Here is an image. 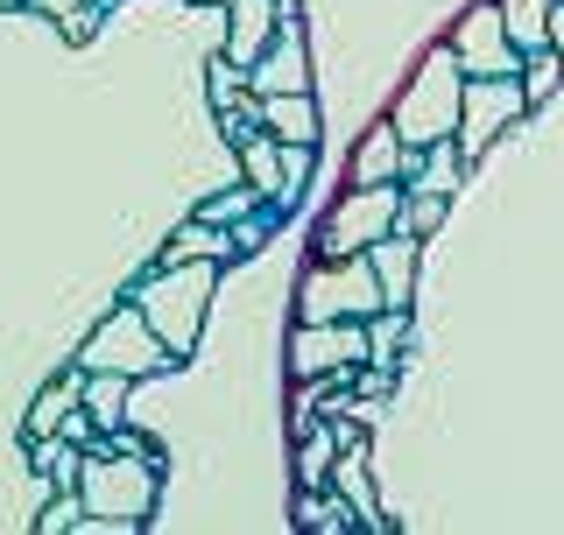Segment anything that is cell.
I'll list each match as a JSON object with an SVG mask.
<instances>
[{"label":"cell","mask_w":564,"mask_h":535,"mask_svg":"<svg viewBox=\"0 0 564 535\" xmlns=\"http://www.w3.org/2000/svg\"><path fill=\"white\" fill-rule=\"evenodd\" d=\"M304 43H296V35H282V50H275V57L269 64H261L254 57V92L261 99H269V92H304Z\"/></svg>","instance_id":"11"},{"label":"cell","mask_w":564,"mask_h":535,"mask_svg":"<svg viewBox=\"0 0 564 535\" xmlns=\"http://www.w3.org/2000/svg\"><path fill=\"white\" fill-rule=\"evenodd\" d=\"M269 29H275V8H269V0H240V8H234V43H226V64H254L261 43H269Z\"/></svg>","instance_id":"10"},{"label":"cell","mask_w":564,"mask_h":535,"mask_svg":"<svg viewBox=\"0 0 564 535\" xmlns=\"http://www.w3.org/2000/svg\"><path fill=\"white\" fill-rule=\"evenodd\" d=\"M205 296H212V268H184V261H170V275L155 282V290H141L134 310L149 317V331L163 338L170 352H184V346H191V331H198Z\"/></svg>","instance_id":"1"},{"label":"cell","mask_w":564,"mask_h":535,"mask_svg":"<svg viewBox=\"0 0 564 535\" xmlns=\"http://www.w3.org/2000/svg\"><path fill=\"white\" fill-rule=\"evenodd\" d=\"M261 128H269L275 141H290V149H304V141L317 134L311 92H269V99H261Z\"/></svg>","instance_id":"8"},{"label":"cell","mask_w":564,"mask_h":535,"mask_svg":"<svg viewBox=\"0 0 564 535\" xmlns=\"http://www.w3.org/2000/svg\"><path fill=\"white\" fill-rule=\"evenodd\" d=\"M375 268H381V275H388V296H395V303H402V275H410V240H395V247H381V254H375Z\"/></svg>","instance_id":"14"},{"label":"cell","mask_w":564,"mask_h":535,"mask_svg":"<svg viewBox=\"0 0 564 535\" xmlns=\"http://www.w3.org/2000/svg\"><path fill=\"white\" fill-rule=\"evenodd\" d=\"M395 170H402V134H395V120H381L352 149V184H395Z\"/></svg>","instance_id":"7"},{"label":"cell","mask_w":564,"mask_h":535,"mask_svg":"<svg viewBox=\"0 0 564 535\" xmlns=\"http://www.w3.org/2000/svg\"><path fill=\"white\" fill-rule=\"evenodd\" d=\"M240 170H247V184L254 190H282L290 176L282 170H304V149H290V155H275L269 141H254V134H240Z\"/></svg>","instance_id":"9"},{"label":"cell","mask_w":564,"mask_h":535,"mask_svg":"<svg viewBox=\"0 0 564 535\" xmlns=\"http://www.w3.org/2000/svg\"><path fill=\"white\" fill-rule=\"evenodd\" d=\"M501 29L516 50H543V29H551V0H501Z\"/></svg>","instance_id":"12"},{"label":"cell","mask_w":564,"mask_h":535,"mask_svg":"<svg viewBox=\"0 0 564 535\" xmlns=\"http://www.w3.org/2000/svg\"><path fill=\"white\" fill-rule=\"evenodd\" d=\"M70 395H78V381H57V387L43 395V408H35V437H43V430H57V423L70 416Z\"/></svg>","instance_id":"13"},{"label":"cell","mask_w":564,"mask_h":535,"mask_svg":"<svg viewBox=\"0 0 564 535\" xmlns=\"http://www.w3.org/2000/svg\"><path fill=\"white\" fill-rule=\"evenodd\" d=\"M163 360H170V346L149 331V317H141V310H113L99 325V338L85 346V367H93V373H120V381H128V373L163 367Z\"/></svg>","instance_id":"3"},{"label":"cell","mask_w":564,"mask_h":535,"mask_svg":"<svg viewBox=\"0 0 564 535\" xmlns=\"http://www.w3.org/2000/svg\"><path fill=\"white\" fill-rule=\"evenodd\" d=\"M452 57H458V70H487V78H501V70H516L522 50L508 43L501 8H473L466 22H458V35H452Z\"/></svg>","instance_id":"5"},{"label":"cell","mask_w":564,"mask_h":535,"mask_svg":"<svg viewBox=\"0 0 564 535\" xmlns=\"http://www.w3.org/2000/svg\"><path fill=\"white\" fill-rule=\"evenodd\" d=\"M522 85H508V70H501V85H494V92H480V85H473V92H458V120H466V149H487V134L494 128H508V120L522 113Z\"/></svg>","instance_id":"6"},{"label":"cell","mask_w":564,"mask_h":535,"mask_svg":"<svg viewBox=\"0 0 564 535\" xmlns=\"http://www.w3.org/2000/svg\"><path fill=\"white\" fill-rule=\"evenodd\" d=\"M381 233H395V184H360L325 219V254L339 261V254H352V247H375Z\"/></svg>","instance_id":"4"},{"label":"cell","mask_w":564,"mask_h":535,"mask_svg":"<svg viewBox=\"0 0 564 535\" xmlns=\"http://www.w3.org/2000/svg\"><path fill=\"white\" fill-rule=\"evenodd\" d=\"M452 120H458V57L445 50V57H431V70H416L410 99L395 106V134L402 141H431V134H445Z\"/></svg>","instance_id":"2"},{"label":"cell","mask_w":564,"mask_h":535,"mask_svg":"<svg viewBox=\"0 0 564 535\" xmlns=\"http://www.w3.org/2000/svg\"><path fill=\"white\" fill-rule=\"evenodd\" d=\"M557 70H564V57H551V50H543V57H536V64H529V78H522V92H536V99H543V92H551V85H557Z\"/></svg>","instance_id":"15"}]
</instances>
